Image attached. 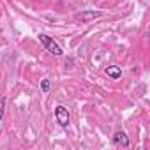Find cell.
<instances>
[{"mask_svg":"<svg viewBox=\"0 0 150 150\" xmlns=\"http://www.w3.org/2000/svg\"><path fill=\"white\" fill-rule=\"evenodd\" d=\"M39 41L44 44V48H46L51 55H55V57H62V55H64V50L60 48V44H58L55 39L48 37L46 34H39Z\"/></svg>","mask_w":150,"mask_h":150,"instance_id":"obj_1","label":"cell"},{"mask_svg":"<svg viewBox=\"0 0 150 150\" xmlns=\"http://www.w3.org/2000/svg\"><path fill=\"white\" fill-rule=\"evenodd\" d=\"M101 16H103L101 11H81L78 14H74V20H78L81 23H88V21H94V20H97Z\"/></svg>","mask_w":150,"mask_h":150,"instance_id":"obj_2","label":"cell"},{"mask_svg":"<svg viewBox=\"0 0 150 150\" xmlns=\"http://www.w3.org/2000/svg\"><path fill=\"white\" fill-rule=\"evenodd\" d=\"M113 143L115 145H120V146H129V138L124 131H117L113 134Z\"/></svg>","mask_w":150,"mask_h":150,"instance_id":"obj_4","label":"cell"},{"mask_svg":"<svg viewBox=\"0 0 150 150\" xmlns=\"http://www.w3.org/2000/svg\"><path fill=\"white\" fill-rule=\"evenodd\" d=\"M6 97H2L0 99V122H2V118H4V113H6Z\"/></svg>","mask_w":150,"mask_h":150,"instance_id":"obj_7","label":"cell"},{"mask_svg":"<svg viewBox=\"0 0 150 150\" xmlns=\"http://www.w3.org/2000/svg\"><path fill=\"white\" fill-rule=\"evenodd\" d=\"M104 72H106V76L111 78V80H118V78L122 76V69H120L118 65H108V67L104 69Z\"/></svg>","mask_w":150,"mask_h":150,"instance_id":"obj_5","label":"cell"},{"mask_svg":"<svg viewBox=\"0 0 150 150\" xmlns=\"http://www.w3.org/2000/svg\"><path fill=\"white\" fill-rule=\"evenodd\" d=\"M55 117H57V122L62 125V127H67L69 125V111L65 110V106H57L55 108Z\"/></svg>","mask_w":150,"mask_h":150,"instance_id":"obj_3","label":"cell"},{"mask_svg":"<svg viewBox=\"0 0 150 150\" xmlns=\"http://www.w3.org/2000/svg\"><path fill=\"white\" fill-rule=\"evenodd\" d=\"M50 88H51V81H50V78H42V80H41V90H42L44 94H48Z\"/></svg>","mask_w":150,"mask_h":150,"instance_id":"obj_6","label":"cell"}]
</instances>
